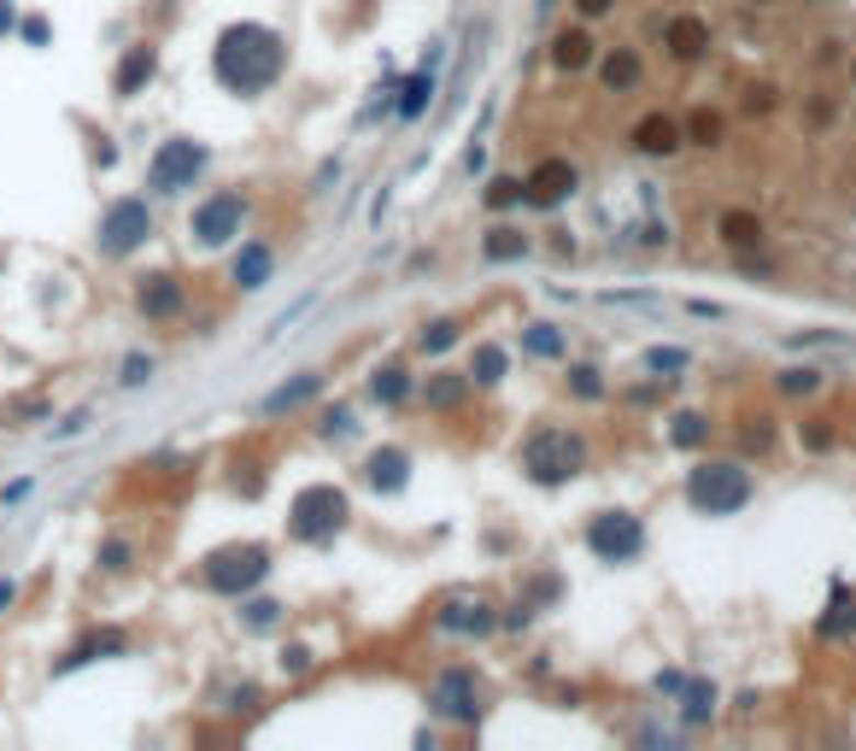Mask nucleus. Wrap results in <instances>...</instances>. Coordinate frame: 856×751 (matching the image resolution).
Instances as JSON below:
<instances>
[{
	"mask_svg": "<svg viewBox=\"0 0 856 751\" xmlns=\"http://www.w3.org/2000/svg\"><path fill=\"white\" fill-rule=\"evenodd\" d=\"M288 71V42L270 24H229L212 47V77L224 82L229 94H264L277 89Z\"/></svg>",
	"mask_w": 856,
	"mask_h": 751,
	"instance_id": "obj_1",
	"label": "nucleus"
},
{
	"mask_svg": "<svg viewBox=\"0 0 856 751\" xmlns=\"http://www.w3.org/2000/svg\"><path fill=\"white\" fill-rule=\"evenodd\" d=\"M751 500H757V482L733 458H705V464L687 470V505L698 517H740Z\"/></svg>",
	"mask_w": 856,
	"mask_h": 751,
	"instance_id": "obj_2",
	"label": "nucleus"
},
{
	"mask_svg": "<svg viewBox=\"0 0 856 751\" xmlns=\"http://www.w3.org/2000/svg\"><path fill=\"white\" fill-rule=\"evenodd\" d=\"M347 523H352V500H347V487H335V482H305L294 500H288V540H300V546L335 540Z\"/></svg>",
	"mask_w": 856,
	"mask_h": 751,
	"instance_id": "obj_3",
	"label": "nucleus"
},
{
	"mask_svg": "<svg viewBox=\"0 0 856 751\" xmlns=\"http://www.w3.org/2000/svg\"><path fill=\"white\" fill-rule=\"evenodd\" d=\"M517 464H522V475L534 487H563V482H575V475H581V464H587V447H581V435L545 423V429H534L522 440Z\"/></svg>",
	"mask_w": 856,
	"mask_h": 751,
	"instance_id": "obj_4",
	"label": "nucleus"
},
{
	"mask_svg": "<svg viewBox=\"0 0 856 751\" xmlns=\"http://www.w3.org/2000/svg\"><path fill=\"white\" fill-rule=\"evenodd\" d=\"M270 575V546L259 540H235V546H217V552H205L200 563V587L205 593H224V599H241Z\"/></svg>",
	"mask_w": 856,
	"mask_h": 751,
	"instance_id": "obj_5",
	"label": "nucleus"
},
{
	"mask_svg": "<svg viewBox=\"0 0 856 751\" xmlns=\"http://www.w3.org/2000/svg\"><path fill=\"white\" fill-rule=\"evenodd\" d=\"M205 165H212V147L194 142V135H170L147 159V188L153 194H188L205 177Z\"/></svg>",
	"mask_w": 856,
	"mask_h": 751,
	"instance_id": "obj_6",
	"label": "nucleus"
},
{
	"mask_svg": "<svg viewBox=\"0 0 856 751\" xmlns=\"http://www.w3.org/2000/svg\"><path fill=\"white\" fill-rule=\"evenodd\" d=\"M153 206L142 194H124V200H112L106 212H100V229H94V247H100V259H129V253H142L153 242Z\"/></svg>",
	"mask_w": 856,
	"mask_h": 751,
	"instance_id": "obj_7",
	"label": "nucleus"
},
{
	"mask_svg": "<svg viewBox=\"0 0 856 751\" xmlns=\"http://www.w3.org/2000/svg\"><path fill=\"white\" fill-rule=\"evenodd\" d=\"M241 224H247V200L235 194V188H217V194H205L200 206L188 212V235H194L200 247L241 242Z\"/></svg>",
	"mask_w": 856,
	"mask_h": 751,
	"instance_id": "obj_8",
	"label": "nucleus"
},
{
	"mask_svg": "<svg viewBox=\"0 0 856 751\" xmlns=\"http://www.w3.org/2000/svg\"><path fill=\"white\" fill-rule=\"evenodd\" d=\"M587 552L598 563H633L645 552V523L633 511H598L587 523Z\"/></svg>",
	"mask_w": 856,
	"mask_h": 751,
	"instance_id": "obj_9",
	"label": "nucleus"
},
{
	"mask_svg": "<svg viewBox=\"0 0 856 751\" xmlns=\"http://www.w3.org/2000/svg\"><path fill=\"white\" fill-rule=\"evenodd\" d=\"M428 710L440 722H458V728H475L482 722V687H475L470 670H440L435 687H428Z\"/></svg>",
	"mask_w": 856,
	"mask_h": 751,
	"instance_id": "obj_10",
	"label": "nucleus"
},
{
	"mask_svg": "<svg viewBox=\"0 0 856 751\" xmlns=\"http://www.w3.org/2000/svg\"><path fill=\"white\" fill-rule=\"evenodd\" d=\"M575 182H581V170H575L570 159H540V165L522 177V206H534V212H557L563 200L575 194Z\"/></svg>",
	"mask_w": 856,
	"mask_h": 751,
	"instance_id": "obj_11",
	"label": "nucleus"
},
{
	"mask_svg": "<svg viewBox=\"0 0 856 751\" xmlns=\"http://www.w3.org/2000/svg\"><path fill=\"white\" fill-rule=\"evenodd\" d=\"M440 59H447V47H440V42H428L423 71L399 82V100H393V117H399V124H417V117L428 112V100H435V71H440Z\"/></svg>",
	"mask_w": 856,
	"mask_h": 751,
	"instance_id": "obj_12",
	"label": "nucleus"
},
{
	"mask_svg": "<svg viewBox=\"0 0 856 751\" xmlns=\"http://www.w3.org/2000/svg\"><path fill=\"white\" fill-rule=\"evenodd\" d=\"M124 652H129V635H124V628H94V635H82L77 646H65V652L54 658V675L89 670V663H100V658H124Z\"/></svg>",
	"mask_w": 856,
	"mask_h": 751,
	"instance_id": "obj_13",
	"label": "nucleus"
},
{
	"mask_svg": "<svg viewBox=\"0 0 856 751\" xmlns=\"http://www.w3.org/2000/svg\"><path fill=\"white\" fill-rule=\"evenodd\" d=\"M435 628L440 635H464V640H487L493 628H499V617H493L487 599H447L435 610Z\"/></svg>",
	"mask_w": 856,
	"mask_h": 751,
	"instance_id": "obj_14",
	"label": "nucleus"
},
{
	"mask_svg": "<svg viewBox=\"0 0 856 751\" xmlns=\"http://www.w3.org/2000/svg\"><path fill=\"white\" fill-rule=\"evenodd\" d=\"M135 305H142L147 323H170V317H182L188 288L170 277V270H153V277H142V288H135Z\"/></svg>",
	"mask_w": 856,
	"mask_h": 751,
	"instance_id": "obj_15",
	"label": "nucleus"
},
{
	"mask_svg": "<svg viewBox=\"0 0 856 751\" xmlns=\"http://www.w3.org/2000/svg\"><path fill=\"white\" fill-rule=\"evenodd\" d=\"M153 77H159V47H153V42H129L124 59L112 65V94L117 100H135Z\"/></svg>",
	"mask_w": 856,
	"mask_h": 751,
	"instance_id": "obj_16",
	"label": "nucleus"
},
{
	"mask_svg": "<svg viewBox=\"0 0 856 751\" xmlns=\"http://www.w3.org/2000/svg\"><path fill=\"white\" fill-rule=\"evenodd\" d=\"M628 142H633V153H645V159H669V153L687 147V130H680L669 112H645Z\"/></svg>",
	"mask_w": 856,
	"mask_h": 751,
	"instance_id": "obj_17",
	"label": "nucleus"
},
{
	"mask_svg": "<svg viewBox=\"0 0 856 751\" xmlns=\"http://www.w3.org/2000/svg\"><path fill=\"white\" fill-rule=\"evenodd\" d=\"M358 482H364L370 493H405L410 482V452L405 447H375L364 458V470H358Z\"/></svg>",
	"mask_w": 856,
	"mask_h": 751,
	"instance_id": "obj_18",
	"label": "nucleus"
},
{
	"mask_svg": "<svg viewBox=\"0 0 856 751\" xmlns=\"http://www.w3.org/2000/svg\"><path fill=\"white\" fill-rule=\"evenodd\" d=\"M815 635H821V640H833V646L856 640V587L833 582V593H827V610H821V617H815Z\"/></svg>",
	"mask_w": 856,
	"mask_h": 751,
	"instance_id": "obj_19",
	"label": "nucleus"
},
{
	"mask_svg": "<svg viewBox=\"0 0 856 751\" xmlns=\"http://www.w3.org/2000/svg\"><path fill=\"white\" fill-rule=\"evenodd\" d=\"M663 47H669L675 59H705L710 54V24L698 19V12H680V19H669V30H663Z\"/></svg>",
	"mask_w": 856,
	"mask_h": 751,
	"instance_id": "obj_20",
	"label": "nucleus"
},
{
	"mask_svg": "<svg viewBox=\"0 0 856 751\" xmlns=\"http://www.w3.org/2000/svg\"><path fill=\"white\" fill-rule=\"evenodd\" d=\"M470 370L464 375H458V370H435V375H428V382H423V405H428V412H458V405H464L470 400Z\"/></svg>",
	"mask_w": 856,
	"mask_h": 751,
	"instance_id": "obj_21",
	"label": "nucleus"
},
{
	"mask_svg": "<svg viewBox=\"0 0 856 751\" xmlns=\"http://www.w3.org/2000/svg\"><path fill=\"white\" fill-rule=\"evenodd\" d=\"M598 77H605L610 94H628V89H640V82H645V59L633 54V47H610L605 65H598Z\"/></svg>",
	"mask_w": 856,
	"mask_h": 751,
	"instance_id": "obj_22",
	"label": "nucleus"
},
{
	"mask_svg": "<svg viewBox=\"0 0 856 751\" xmlns=\"http://www.w3.org/2000/svg\"><path fill=\"white\" fill-rule=\"evenodd\" d=\"M312 394H323V375H317V370H305V375H294V382L270 388V394H264V405H259V412H264V417L300 412V405H305V400H312Z\"/></svg>",
	"mask_w": 856,
	"mask_h": 751,
	"instance_id": "obj_23",
	"label": "nucleus"
},
{
	"mask_svg": "<svg viewBox=\"0 0 856 751\" xmlns=\"http://www.w3.org/2000/svg\"><path fill=\"white\" fill-rule=\"evenodd\" d=\"M270 270H277V253H270L264 242H241V253H235V282H241L247 294H259V288L270 282Z\"/></svg>",
	"mask_w": 856,
	"mask_h": 751,
	"instance_id": "obj_24",
	"label": "nucleus"
},
{
	"mask_svg": "<svg viewBox=\"0 0 856 751\" xmlns=\"http://www.w3.org/2000/svg\"><path fill=\"white\" fill-rule=\"evenodd\" d=\"M370 400L375 405H405L410 400V370L399 365V358H387V365L370 370Z\"/></svg>",
	"mask_w": 856,
	"mask_h": 751,
	"instance_id": "obj_25",
	"label": "nucleus"
},
{
	"mask_svg": "<svg viewBox=\"0 0 856 751\" xmlns=\"http://www.w3.org/2000/svg\"><path fill=\"white\" fill-rule=\"evenodd\" d=\"M528 247H534V242H528V235H522L517 224H493V229L482 235V259H487V265H510V259H528Z\"/></svg>",
	"mask_w": 856,
	"mask_h": 751,
	"instance_id": "obj_26",
	"label": "nucleus"
},
{
	"mask_svg": "<svg viewBox=\"0 0 856 751\" xmlns=\"http://www.w3.org/2000/svg\"><path fill=\"white\" fill-rule=\"evenodd\" d=\"M552 65H557V71H587V65H593V36H587V30H557V36H552Z\"/></svg>",
	"mask_w": 856,
	"mask_h": 751,
	"instance_id": "obj_27",
	"label": "nucleus"
},
{
	"mask_svg": "<svg viewBox=\"0 0 856 751\" xmlns=\"http://www.w3.org/2000/svg\"><path fill=\"white\" fill-rule=\"evenodd\" d=\"M716 229H722V242L733 247V253H751V247H763V217L757 212H722L716 217Z\"/></svg>",
	"mask_w": 856,
	"mask_h": 751,
	"instance_id": "obj_28",
	"label": "nucleus"
},
{
	"mask_svg": "<svg viewBox=\"0 0 856 751\" xmlns=\"http://www.w3.org/2000/svg\"><path fill=\"white\" fill-rule=\"evenodd\" d=\"M505 370H510V352L499 347V340H482V347L470 352V382L475 388H499Z\"/></svg>",
	"mask_w": 856,
	"mask_h": 751,
	"instance_id": "obj_29",
	"label": "nucleus"
},
{
	"mask_svg": "<svg viewBox=\"0 0 856 751\" xmlns=\"http://www.w3.org/2000/svg\"><path fill=\"white\" fill-rule=\"evenodd\" d=\"M570 352V335L557 323H528L522 329V358H563Z\"/></svg>",
	"mask_w": 856,
	"mask_h": 751,
	"instance_id": "obj_30",
	"label": "nucleus"
},
{
	"mask_svg": "<svg viewBox=\"0 0 856 751\" xmlns=\"http://www.w3.org/2000/svg\"><path fill=\"white\" fill-rule=\"evenodd\" d=\"M669 447H680V452L710 447V417L705 412H675L669 417Z\"/></svg>",
	"mask_w": 856,
	"mask_h": 751,
	"instance_id": "obj_31",
	"label": "nucleus"
},
{
	"mask_svg": "<svg viewBox=\"0 0 856 751\" xmlns=\"http://www.w3.org/2000/svg\"><path fill=\"white\" fill-rule=\"evenodd\" d=\"M716 681H687V687H680V716H687V722H710L716 716Z\"/></svg>",
	"mask_w": 856,
	"mask_h": 751,
	"instance_id": "obj_32",
	"label": "nucleus"
},
{
	"mask_svg": "<svg viewBox=\"0 0 856 751\" xmlns=\"http://www.w3.org/2000/svg\"><path fill=\"white\" fill-rule=\"evenodd\" d=\"M680 130H687V142H692V147H722V135H728V117H722V112H710V107H698V112H692Z\"/></svg>",
	"mask_w": 856,
	"mask_h": 751,
	"instance_id": "obj_33",
	"label": "nucleus"
},
{
	"mask_svg": "<svg viewBox=\"0 0 856 751\" xmlns=\"http://www.w3.org/2000/svg\"><path fill=\"white\" fill-rule=\"evenodd\" d=\"M217 710H229V716H247V710H259L264 705V687L259 681H235V687H217Z\"/></svg>",
	"mask_w": 856,
	"mask_h": 751,
	"instance_id": "obj_34",
	"label": "nucleus"
},
{
	"mask_svg": "<svg viewBox=\"0 0 856 751\" xmlns=\"http://www.w3.org/2000/svg\"><path fill=\"white\" fill-rule=\"evenodd\" d=\"M640 365L652 370L657 382H675V375L692 365V352H687V347H645V358H640Z\"/></svg>",
	"mask_w": 856,
	"mask_h": 751,
	"instance_id": "obj_35",
	"label": "nucleus"
},
{
	"mask_svg": "<svg viewBox=\"0 0 856 751\" xmlns=\"http://www.w3.org/2000/svg\"><path fill=\"white\" fill-rule=\"evenodd\" d=\"M282 610L288 605H277V599H247L241 593V610H235V617H241V628H252V635H264V628L282 623Z\"/></svg>",
	"mask_w": 856,
	"mask_h": 751,
	"instance_id": "obj_36",
	"label": "nucleus"
},
{
	"mask_svg": "<svg viewBox=\"0 0 856 751\" xmlns=\"http://www.w3.org/2000/svg\"><path fill=\"white\" fill-rule=\"evenodd\" d=\"M482 206L487 212H510V206H522V177H493L482 188Z\"/></svg>",
	"mask_w": 856,
	"mask_h": 751,
	"instance_id": "obj_37",
	"label": "nucleus"
},
{
	"mask_svg": "<svg viewBox=\"0 0 856 751\" xmlns=\"http://www.w3.org/2000/svg\"><path fill=\"white\" fill-rule=\"evenodd\" d=\"M775 388H780V394H821V370L815 365H786L775 375Z\"/></svg>",
	"mask_w": 856,
	"mask_h": 751,
	"instance_id": "obj_38",
	"label": "nucleus"
},
{
	"mask_svg": "<svg viewBox=\"0 0 856 751\" xmlns=\"http://www.w3.org/2000/svg\"><path fill=\"white\" fill-rule=\"evenodd\" d=\"M570 394L575 400H605V370L598 365H570Z\"/></svg>",
	"mask_w": 856,
	"mask_h": 751,
	"instance_id": "obj_39",
	"label": "nucleus"
},
{
	"mask_svg": "<svg viewBox=\"0 0 856 751\" xmlns=\"http://www.w3.org/2000/svg\"><path fill=\"white\" fill-rule=\"evenodd\" d=\"M740 447H745V452H768V447H775V417H768V412L745 417V429H740Z\"/></svg>",
	"mask_w": 856,
	"mask_h": 751,
	"instance_id": "obj_40",
	"label": "nucleus"
},
{
	"mask_svg": "<svg viewBox=\"0 0 856 751\" xmlns=\"http://www.w3.org/2000/svg\"><path fill=\"white\" fill-rule=\"evenodd\" d=\"M417 347H423V352H447V347H458V323H452V317H435V323H423Z\"/></svg>",
	"mask_w": 856,
	"mask_h": 751,
	"instance_id": "obj_41",
	"label": "nucleus"
},
{
	"mask_svg": "<svg viewBox=\"0 0 856 751\" xmlns=\"http://www.w3.org/2000/svg\"><path fill=\"white\" fill-rule=\"evenodd\" d=\"M598 300H605V305H628V312H663V300L657 294H640V288H610V294H598Z\"/></svg>",
	"mask_w": 856,
	"mask_h": 751,
	"instance_id": "obj_42",
	"label": "nucleus"
},
{
	"mask_svg": "<svg viewBox=\"0 0 856 751\" xmlns=\"http://www.w3.org/2000/svg\"><path fill=\"white\" fill-rule=\"evenodd\" d=\"M352 429H358V423H352V405H329V412L317 417V435H323V440H347Z\"/></svg>",
	"mask_w": 856,
	"mask_h": 751,
	"instance_id": "obj_43",
	"label": "nucleus"
},
{
	"mask_svg": "<svg viewBox=\"0 0 856 751\" xmlns=\"http://www.w3.org/2000/svg\"><path fill=\"white\" fill-rule=\"evenodd\" d=\"M129 558H135V546L129 540H100V570H106V575H124L129 570Z\"/></svg>",
	"mask_w": 856,
	"mask_h": 751,
	"instance_id": "obj_44",
	"label": "nucleus"
},
{
	"mask_svg": "<svg viewBox=\"0 0 856 751\" xmlns=\"http://www.w3.org/2000/svg\"><path fill=\"white\" fill-rule=\"evenodd\" d=\"M277 663H282V675H312V646H300V640H288L282 652H277Z\"/></svg>",
	"mask_w": 856,
	"mask_h": 751,
	"instance_id": "obj_45",
	"label": "nucleus"
},
{
	"mask_svg": "<svg viewBox=\"0 0 856 751\" xmlns=\"http://www.w3.org/2000/svg\"><path fill=\"white\" fill-rule=\"evenodd\" d=\"M803 447H810V452H827L833 447V440H838V429H833V417H810V423H803Z\"/></svg>",
	"mask_w": 856,
	"mask_h": 751,
	"instance_id": "obj_46",
	"label": "nucleus"
},
{
	"mask_svg": "<svg viewBox=\"0 0 856 751\" xmlns=\"http://www.w3.org/2000/svg\"><path fill=\"white\" fill-rule=\"evenodd\" d=\"M117 382H124V388L153 382V358H147V352H129V358H124V370H117Z\"/></svg>",
	"mask_w": 856,
	"mask_h": 751,
	"instance_id": "obj_47",
	"label": "nucleus"
},
{
	"mask_svg": "<svg viewBox=\"0 0 856 751\" xmlns=\"http://www.w3.org/2000/svg\"><path fill=\"white\" fill-rule=\"evenodd\" d=\"M792 347H851V335H833V329H803V335H792Z\"/></svg>",
	"mask_w": 856,
	"mask_h": 751,
	"instance_id": "obj_48",
	"label": "nucleus"
},
{
	"mask_svg": "<svg viewBox=\"0 0 856 751\" xmlns=\"http://www.w3.org/2000/svg\"><path fill=\"white\" fill-rule=\"evenodd\" d=\"M89 423H94V412H89V405H77V412H71V417H65L59 429H54V440H71V435H82V429H89Z\"/></svg>",
	"mask_w": 856,
	"mask_h": 751,
	"instance_id": "obj_49",
	"label": "nucleus"
},
{
	"mask_svg": "<svg viewBox=\"0 0 856 751\" xmlns=\"http://www.w3.org/2000/svg\"><path fill=\"white\" fill-rule=\"evenodd\" d=\"M680 687H687V675H680V670H657V693L663 698H680Z\"/></svg>",
	"mask_w": 856,
	"mask_h": 751,
	"instance_id": "obj_50",
	"label": "nucleus"
},
{
	"mask_svg": "<svg viewBox=\"0 0 856 751\" xmlns=\"http://www.w3.org/2000/svg\"><path fill=\"white\" fill-rule=\"evenodd\" d=\"M19 36H24L30 47H42V42H47V19H19Z\"/></svg>",
	"mask_w": 856,
	"mask_h": 751,
	"instance_id": "obj_51",
	"label": "nucleus"
},
{
	"mask_svg": "<svg viewBox=\"0 0 856 751\" xmlns=\"http://www.w3.org/2000/svg\"><path fill=\"white\" fill-rule=\"evenodd\" d=\"M610 7H616V0H575V12H581V19H605Z\"/></svg>",
	"mask_w": 856,
	"mask_h": 751,
	"instance_id": "obj_52",
	"label": "nucleus"
},
{
	"mask_svg": "<svg viewBox=\"0 0 856 751\" xmlns=\"http://www.w3.org/2000/svg\"><path fill=\"white\" fill-rule=\"evenodd\" d=\"M768 107H775V89H751L745 94V112H768Z\"/></svg>",
	"mask_w": 856,
	"mask_h": 751,
	"instance_id": "obj_53",
	"label": "nucleus"
},
{
	"mask_svg": "<svg viewBox=\"0 0 856 751\" xmlns=\"http://www.w3.org/2000/svg\"><path fill=\"white\" fill-rule=\"evenodd\" d=\"M12 30H19V7H12V0H0V36H12Z\"/></svg>",
	"mask_w": 856,
	"mask_h": 751,
	"instance_id": "obj_54",
	"label": "nucleus"
},
{
	"mask_svg": "<svg viewBox=\"0 0 856 751\" xmlns=\"http://www.w3.org/2000/svg\"><path fill=\"white\" fill-rule=\"evenodd\" d=\"M12 599H19V582H12V575H0V610H12Z\"/></svg>",
	"mask_w": 856,
	"mask_h": 751,
	"instance_id": "obj_55",
	"label": "nucleus"
},
{
	"mask_svg": "<svg viewBox=\"0 0 856 751\" xmlns=\"http://www.w3.org/2000/svg\"><path fill=\"white\" fill-rule=\"evenodd\" d=\"M687 312H692V317H728V312H722V305H710V300H692V305H687Z\"/></svg>",
	"mask_w": 856,
	"mask_h": 751,
	"instance_id": "obj_56",
	"label": "nucleus"
},
{
	"mask_svg": "<svg viewBox=\"0 0 856 751\" xmlns=\"http://www.w3.org/2000/svg\"><path fill=\"white\" fill-rule=\"evenodd\" d=\"M19 500H30V482H12L7 493H0V505H19Z\"/></svg>",
	"mask_w": 856,
	"mask_h": 751,
	"instance_id": "obj_57",
	"label": "nucleus"
},
{
	"mask_svg": "<svg viewBox=\"0 0 856 751\" xmlns=\"http://www.w3.org/2000/svg\"><path fill=\"white\" fill-rule=\"evenodd\" d=\"M464 165H470V170H482V165H487V147H482V142H470V153H464Z\"/></svg>",
	"mask_w": 856,
	"mask_h": 751,
	"instance_id": "obj_58",
	"label": "nucleus"
},
{
	"mask_svg": "<svg viewBox=\"0 0 856 751\" xmlns=\"http://www.w3.org/2000/svg\"><path fill=\"white\" fill-rule=\"evenodd\" d=\"M851 82H856V59H851Z\"/></svg>",
	"mask_w": 856,
	"mask_h": 751,
	"instance_id": "obj_59",
	"label": "nucleus"
}]
</instances>
